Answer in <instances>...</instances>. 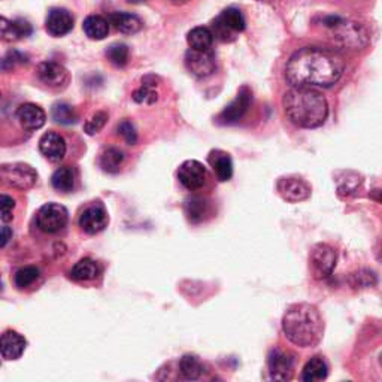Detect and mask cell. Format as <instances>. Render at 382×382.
I'll list each match as a JSON object with an SVG mask.
<instances>
[{"mask_svg": "<svg viewBox=\"0 0 382 382\" xmlns=\"http://www.w3.org/2000/svg\"><path fill=\"white\" fill-rule=\"evenodd\" d=\"M344 72L345 61L335 50L303 47L287 61L286 81L291 87L327 89L339 81Z\"/></svg>", "mask_w": 382, "mask_h": 382, "instance_id": "cell-1", "label": "cell"}, {"mask_svg": "<svg viewBox=\"0 0 382 382\" xmlns=\"http://www.w3.org/2000/svg\"><path fill=\"white\" fill-rule=\"evenodd\" d=\"M282 106L290 122L302 128L321 127L329 117V103L323 93L309 87H291Z\"/></svg>", "mask_w": 382, "mask_h": 382, "instance_id": "cell-2", "label": "cell"}, {"mask_svg": "<svg viewBox=\"0 0 382 382\" xmlns=\"http://www.w3.org/2000/svg\"><path fill=\"white\" fill-rule=\"evenodd\" d=\"M282 332L300 348H314L324 335V320L318 308L311 303H294L282 316Z\"/></svg>", "mask_w": 382, "mask_h": 382, "instance_id": "cell-3", "label": "cell"}, {"mask_svg": "<svg viewBox=\"0 0 382 382\" xmlns=\"http://www.w3.org/2000/svg\"><path fill=\"white\" fill-rule=\"evenodd\" d=\"M323 27L327 30L335 45L348 50H360L366 47L369 42L367 30L351 20L329 15L323 20Z\"/></svg>", "mask_w": 382, "mask_h": 382, "instance_id": "cell-4", "label": "cell"}, {"mask_svg": "<svg viewBox=\"0 0 382 382\" xmlns=\"http://www.w3.org/2000/svg\"><path fill=\"white\" fill-rule=\"evenodd\" d=\"M247 21L236 8H227L212 21V34L221 42H233L245 30Z\"/></svg>", "mask_w": 382, "mask_h": 382, "instance_id": "cell-5", "label": "cell"}, {"mask_svg": "<svg viewBox=\"0 0 382 382\" xmlns=\"http://www.w3.org/2000/svg\"><path fill=\"white\" fill-rule=\"evenodd\" d=\"M337 254L333 247L327 244H316L312 247L309 253V270L311 275L318 279H327L336 267Z\"/></svg>", "mask_w": 382, "mask_h": 382, "instance_id": "cell-6", "label": "cell"}, {"mask_svg": "<svg viewBox=\"0 0 382 382\" xmlns=\"http://www.w3.org/2000/svg\"><path fill=\"white\" fill-rule=\"evenodd\" d=\"M2 181L17 190H29L38 181V172L27 163H6L0 169Z\"/></svg>", "mask_w": 382, "mask_h": 382, "instance_id": "cell-7", "label": "cell"}, {"mask_svg": "<svg viewBox=\"0 0 382 382\" xmlns=\"http://www.w3.org/2000/svg\"><path fill=\"white\" fill-rule=\"evenodd\" d=\"M69 221V212L63 205L51 202L41 206L36 214V223L42 232L57 233L66 227Z\"/></svg>", "mask_w": 382, "mask_h": 382, "instance_id": "cell-8", "label": "cell"}, {"mask_svg": "<svg viewBox=\"0 0 382 382\" xmlns=\"http://www.w3.org/2000/svg\"><path fill=\"white\" fill-rule=\"evenodd\" d=\"M294 366H296V360L290 351L286 349L275 348L272 349L267 358V370L269 376L274 381H290L294 375Z\"/></svg>", "mask_w": 382, "mask_h": 382, "instance_id": "cell-9", "label": "cell"}, {"mask_svg": "<svg viewBox=\"0 0 382 382\" xmlns=\"http://www.w3.org/2000/svg\"><path fill=\"white\" fill-rule=\"evenodd\" d=\"M277 191L288 203H299L311 198V185L299 177H282L277 182Z\"/></svg>", "mask_w": 382, "mask_h": 382, "instance_id": "cell-10", "label": "cell"}, {"mask_svg": "<svg viewBox=\"0 0 382 382\" xmlns=\"http://www.w3.org/2000/svg\"><path fill=\"white\" fill-rule=\"evenodd\" d=\"M185 66L196 78H206L215 71V54L211 50H189L185 54Z\"/></svg>", "mask_w": 382, "mask_h": 382, "instance_id": "cell-11", "label": "cell"}, {"mask_svg": "<svg viewBox=\"0 0 382 382\" xmlns=\"http://www.w3.org/2000/svg\"><path fill=\"white\" fill-rule=\"evenodd\" d=\"M178 179L189 191H198L208 181V170L200 161L187 160L178 169Z\"/></svg>", "mask_w": 382, "mask_h": 382, "instance_id": "cell-12", "label": "cell"}, {"mask_svg": "<svg viewBox=\"0 0 382 382\" xmlns=\"http://www.w3.org/2000/svg\"><path fill=\"white\" fill-rule=\"evenodd\" d=\"M78 223H80L81 230L87 235H97L103 232L109 223L105 206L101 202L87 206L84 212L80 215Z\"/></svg>", "mask_w": 382, "mask_h": 382, "instance_id": "cell-13", "label": "cell"}, {"mask_svg": "<svg viewBox=\"0 0 382 382\" xmlns=\"http://www.w3.org/2000/svg\"><path fill=\"white\" fill-rule=\"evenodd\" d=\"M36 75L39 81L50 89H63L69 81V72L57 61H42L36 69Z\"/></svg>", "mask_w": 382, "mask_h": 382, "instance_id": "cell-14", "label": "cell"}, {"mask_svg": "<svg viewBox=\"0 0 382 382\" xmlns=\"http://www.w3.org/2000/svg\"><path fill=\"white\" fill-rule=\"evenodd\" d=\"M251 99H253V97H251V90L248 87H242V89L239 90L236 99L230 105L226 106L224 111L218 117V122L223 124H233L239 122V119L247 114L251 105Z\"/></svg>", "mask_w": 382, "mask_h": 382, "instance_id": "cell-15", "label": "cell"}, {"mask_svg": "<svg viewBox=\"0 0 382 382\" xmlns=\"http://www.w3.org/2000/svg\"><path fill=\"white\" fill-rule=\"evenodd\" d=\"M45 29L51 36L61 38L64 35H68L73 29V17L66 9L54 8L48 13V17L45 21Z\"/></svg>", "mask_w": 382, "mask_h": 382, "instance_id": "cell-16", "label": "cell"}, {"mask_svg": "<svg viewBox=\"0 0 382 382\" xmlns=\"http://www.w3.org/2000/svg\"><path fill=\"white\" fill-rule=\"evenodd\" d=\"M66 140L56 132H47L39 140L41 154L50 161H60L66 156Z\"/></svg>", "mask_w": 382, "mask_h": 382, "instance_id": "cell-17", "label": "cell"}, {"mask_svg": "<svg viewBox=\"0 0 382 382\" xmlns=\"http://www.w3.org/2000/svg\"><path fill=\"white\" fill-rule=\"evenodd\" d=\"M17 119L21 127L29 130V132H35V130H39L45 124L47 114L35 103H24L17 109Z\"/></svg>", "mask_w": 382, "mask_h": 382, "instance_id": "cell-18", "label": "cell"}, {"mask_svg": "<svg viewBox=\"0 0 382 382\" xmlns=\"http://www.w3.org/2000/svg\"><path fill=\"white\" fill-rule=\"evenodd\" d=\"M27 346V341L23 335H20L15 330H6L2 335V358L5 362H13V360H18L24 354Z\"/></svg>", "mask_w": 382, "mask_h": 382, "instance_id": "cell-19", "label": "cell"}, {"mask_svg": "<svg viewBox=\"0 0 382 382\" xmlns=\"http://www.w3.org/2000/svg\"><path fill=\"white\" fill-rule=\"evenodd\" d=\"M208 163L212 168L218 181L226 182L233 177L232 157L223 149H212L208 156Z\"/></svg>", "mask_w": 382, "mask_h": 382, "instance_id": "cell-20", "label": "cell"}, {"mask_svg": "<svg viewBox=\"0 0 382 382\" xmlns=\"http://www.w3.org/2000/svg\"><path fill=\"white\" fill-rule=\"evenodd\" d=\"M0 29H2V39L6 42H17L31 35V26L26 20L9 21L5 17L0 20Z\"/></svg>", "mask_w": 382, "mask_h": 382, "instance_id": "cell-21", "label": "cell"}, {"mask_svg": "<svg viewBox=\"0 0 382 382\" xmlns=\"http://www.w3.org/2000/svg\"><path fill=\"white\" fill-rule=\"evenodd\" d=\"M109 24L115 27L119 34L124 35H135L142 29V20L130 13H112L108 17Z\"/></svg>", "mask_w": 382, "mask_h": 382, "instance_id": "cell-22", "label": "cell"}, {"mask_svg": "<svg viewBox=\"0 0 382 382\" xmlns=\"http://www.w3.org/2000/svg\"><path fill=\"white\" fill-rule=\"evenodd\" d=\"M109 20L102 17V15H90L87 17L82 29L85 31V35L89 36L93 41H102L108 36L109 34Z\"/></svg>", "mask_w": 382, "mask_h": 382, "instance_id": "cell-23", "label": "cell"}, {"mask_svg": "<svg viewBox=\"0 0 382 382\" xmlns=\"http://www.w3.org/2000/svg\"><path fill=\"white\" fill-rule=\"evenodd\" d=\"M214 34L212 30L208 27H194L189 31L187 35V42L191 50H199V51H205V50H211L212 43H214Z\"/></svg>", "mask_w": 382, "mask_h": 382, "instance_id": "cell-24", "label": "cell"}, {"mask_svg": "<svg viewBox=\"0 0 382 382\" xmlns=\"http://www.w3.org/2000/svg\"><path fill=\"white\" fill-rule=\"evenodd\" d=\"M327 375H329V367H327L324 358L320 355L312 357L302 370V379L307 382L324 381Z\"/></svg>", "mask_w": 382, "mask_h": 382, "instance_id": "cell-25", "label": "cell"}, {"mask_svg": "<svg viewBox=\"0 0 382 382\" xmlns=\"http://www.w3.org/2000/svg\"><path fill=\"white\" fill-rule=\"evenodd\" d=\"M157 99L159 91L156 78L154 76H145V78L142 80V85L133 93V101L142 105H152L157 102Z\"/></svg>", "mask_w": 382, "mask_h": 382, "instance_id": "cell-26", "label": "cell"}, {"mask_svg": "<svg viewBox=\"0 0 382 382\" xmlns=\"http://www.w3.org/2000/svg\"><path fill=\"white\" fill-rule=\"evenodd\" d=\"M99 275V266L91 258H82L71 270V278L73 281H91Z\"/></svg>", "mask_w": 382, "mask_h": 382, "instance_id": "cell-27", "label": "cell"}, {"mask_svg": "<svg viewBox=\"0 0 382 382\" xmlns=\"http://www.w3.org/2000/svg\"><path fill=\"white\" fill-rule=\"evenodd\" d=\"M51 184L54 190L61 193H69L75 187V172L69 166H61L52 173Z\"/></svg>", "mask_w": 382, "mask_h": 382, "instance_id": "cell-28", "label": "cell"}, {"mask_svg": "<svg viewBox=\"0 0 382 382\" xmlns=\"http://www.w3.org/2000/svg\"><path fill=\"white\" fill-rule=\"evenodd\" d=\"M185 215H187L191 223H200L203 218L210 214V203L208 200L200 199V198H191L184 205Z\"/></svg>", "mask_w": 382, "mask_h": 382, "instance_id": "cell-29", "label": "cell"}, {"mask_svg": "<svg viewBox=\"0 0 382 382\" xmlns=\"http://www.w3.org/2000/svg\"><path fill=\"white\" fill-rule=\"evenodd\" d=\"M179 372L184 379L196 381L203 375V365L196 355L187 354L179 360Z\"/></svg>", "mask_w": 382, "mask_h": 382, "instance_id": "cell-30", "label": "cell"}, {"mask_svg": "<svg viewBox=\"0 0 382 382\" xmlns=\"http://www.w3.org/2000/svg\"><path fill=\"white\" fill-rule=\"evenodd\" d=\"M123 161H124L123 151L112 147V148H108L102 152L99 165L108 173H117L119 170V168H122Z\"/></svg>", "mask_w": 382, "mask_h": 382, "instance_id": "cell-31", "label": "cell"}, {"mask_svg": "<svg viewBox=\"0 0 382 382\" xmlns=\"http://www.w3.org/2000/svg\"><path fill=\"white\" fill-rule=\"evenodd\" d=\"M51 115L52 119L59 124L63 126H69L76 123V119H78V115H76L75 109L68 105V103H56L51 109Z\"/></svg>", "mask_w": 382, "mask_h": 382, "instance_id": "cell-32", "label": "cell"}, {"mask_svg": "<svg viewBox=\"0 0 382 382\" xmlns=\"http://www.w3.org/2000/svg\"><path fill=\"white\" fill-rule=\"evenodd\" d=\"M38 278H39V269L38 267H35V266H24V267H21V269H18L15 272V277H14L15 287L20 288V290L27 288Z\"/></svg>", "mask_w": 382, "mask_h": 382, "instance_id": "cell-33", "label": "cell"}, {"mask_svg": "<svg viewBox=\"0 0 382 382\" xmlns=\"http://www.w3.org/2000/svg\"><path fill=\"white\" fill-rule=\"evenodd\" d=\"M128 56H130V51H128V47L124 45V43H114V45H111L106 50L108 60L118 68L126 66L128 61Z\"/></svg>", "mask_w": 382, "mask_h": 382, "instance_id": "cell-34", "label": "cell"}, {"mask_svg": "<svg viewBox=\"0 0 382 382\" xmlns=\"http://www.w3.org/2000/svg\"><path fill=\"white\" fill-rule=\"evenodd\" d=\"M108 122V114L103 112V111H99V112H96L89 122L85 123L84 126V130L87 132V135H96V133H99L101 130L105 127Z\"/></svg>", "mask_w": 382, "mask_h": 382, "instance_id": "cell-35", "label": "cell"}, {"mask_svg": "<svg viewBox=\"0 0 382 382\" xmlns=\"http://www.w3.org/2000/svg\"><path fill=\"white\" fill-rule=\"evenodd\" d=\"M118 133L122 135V138L127 142L128 145H135L138 142L136 128H135L133 123L128 122V119H124V122L118 124Z\"/></svg>", "mask_w": 382, "mask_h": 382, "instance_id": "cell-36", "label": "cell"}, {"mask_svg": "<svg viewBox=\"0 0 382 382\" xmlns=\"http://www.w3.org/2000/svg\"><path fill=\"white\" fill-rule=\"evenodd\" d=\"M0 203H2V221L8 223L13 220V211L15 208V200L13 198H9L6 194H2L0 198Z\"/></svg>", "mask_w": 382, "mask_h": 382, "instance_id": "cell-37", "label": "cell"}, {"mask_svg": "<svg viewBox=\"0 0 382 382\" xmlns=\"http://www.w3.org/2000/svg\"><path fill=\"white\" fill-rule=\"evenodd\" d=\"M353 279H355L353 284L354 287H370L376 282V277L372 272H358V274L353 275Z\"/></svg>", "mask_w": 382, "mask_h": 382, "instance_id": "cell-38", "label": "cell"}, {"mask_svg": "<svg viewBox=\"0 0 382 382\" xmlns=\"http://www.w3.org/2000/svg\"><path fill=\"white\" fill-rule=\"evenodd\" d=\"M26 56H23V54L13 50V51H9L6 54V57L3 59V71H8L9 69V64H10V68L14 66V64L17 63H26Z\"/></svg>", "mask_w": 382, "mask_h": 382, "instance_id": "cell-39", "label": "cell"}, {"mask_svg": "<svg viewBox=\"0 0 382 382\" xmlns=\"http://www.w3.org/2000/svg\"><path fill=\"white\" fill-rule=\"evenodd\" d=\"M10 236H13V230H10V228L8 226H5L2 228V247L3 248L6 247V244H8V241L10 239Z\"/></svg>", "mask_w": 382, "mask_h": 382, "instance_id": "cell-40", "label": "cell"}, {"mask_svg": "<svg viewBox=\"0 0 382 382\" xmlns=\"http://www.w3.org/2000/svg\"><path fill=\"white\" fill-rule=\"evenodd\" d=\"M369 198L378 203H382V190H372L369 193Z\"/></svg>", "mask_w": 382, "mask_h": 382, "instance_id": "cell-41", "label": "cell"}, {"mask_svg": "<svg viewBox=\"0 0 382 382\" xmlns=\"http://www.w3.org/2000/svg\"><path fill=\"white\" fill-rule=\"evenodd\" d=\"M128 3H133V5H138V3H142V2H145V0H127Z\"/></svg>", "mask_w": 382, "mask_h": 382, "instance_id": "cell-42", "label": "cell"}, {"mask_svg": "<svg viewBox=\"0 0 382 382\" xmlns=\"http://www.w3.org/2000/svg\"><path fill=\"white\" fill-rule=\"evenodd\" d=\"M257 2H265V3H269V2H272V0H257Z\"/></svg>", "mask_w": 382, "mask_h": 382, "instance_id": "cell-43", "label": "cell"}, {"mask_svg": "<svg viewBox=\"0 0 382 382\" xmlns=\"http://www.w3.org/2000/svg\"><path fill=\"white\" fill-rule=\"evenodd\" d=\"M381 365H382V358H381Z\"/></svg>", "mask_w": 382, "mask_h": 382, "instance_id": "cell-44", "label": "cell"}]
</instances>
